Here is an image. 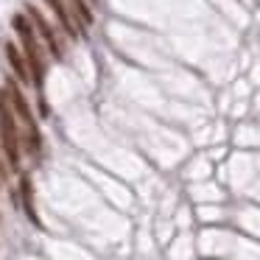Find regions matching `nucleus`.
<instances>
[{
	"label": "nucleus",
	"instance_id": "nucleus-1",
	"mask_svg": "<svg viewBox=\"0 0 260 260\" xmlns=\"http://www.w3.org/2000/svg\"><path fill=\"white\" fill-rule=\"evenodd\" d=\"M6 98H9V107H12L14 123H17V132H20V146H25V151L31 157H40V132H37V120L31 115L25 98L20 95V90L14 84H9Z\"/></svg>",
	"mask_w": 260,
	"mask_h": 260
},
{
	"label": "nucleus",
	"instance_id": "nucleus-2",
	"mask_svg": "<svg viewBox=\"0 0 260 260\" xmlns=\"http://www.w3.org/2000/svg\"><path fill=\"white\" fill-rule=\"evenodd\" d=\"M12 25L20 34V45H23V51H25L31 84L42 87V81H45V59H42V48H40V42H37V37H34V28H31V20H25L23 14H14Z\"/></svg>",
	"mask_w": 260,
	"mask_h": 260
},
{
	"label": "nucleus",
	"instance_id": "nucleus-3",
	"mask_svg": "<svg viewBox=\"0 0 260 260\" xmlns=\"http://www.w3.org/2000/svg\"><path fill=\"white\" fill-rule=\"evenodd\" d=\"M0 140H3V151H6L9 162L20 165V132L14 123L12 107H9L6 90H0Z\"/></svg>",
	"mask_w": 260,
	"mask_h": 260
},
{
	"label": "nucleus",
	"instance_id": "nucleus-4",
	"mask_svg": "<svg viewBox=\"0 0 260 260\" xmlns=\"http://www.w3.org/2000/svg\"><path fill=\"white\" fill-rule=\"evenodd\" d=\"M28 14H31V20H34V28H37V34L42 37V42H45V48H48V53H51L53 59H62L64 53H62V45H59V37L53 34V28L45 23V17H42L37 9H28Z\"/></svg>",
	"mask_w": 260,
	"mask_h": 260
},
{
	"label": "nucleus",
	"instance_id": "nucleus-5",
	"mask_svg": "<svg viewBox=\"0 0 260 260\" xmlns=\"http://www.w3.org/2000/svg\"><path fill=\"white\" fill-rule=\"evenodd\" d=\"M48 6L56 12V17H59V25L64 28V34L68 37H76L79 34V25H76V17H73V12H70V6L64 3V0H45Z\"/></svg>",
	"mask_w": 260,
	"mask_h": 260
},
{
	"label": "nucleus",
	"instance_id": "nucleus-6",
	"mask_svg": "<svg viewBox=\"0 0 260 260\" xmlns=\"http://www.w3.org/2000/svg\"><path fill=\"white\" fill-rule=\"evenodd\" d=\"M6 59L12 64V70L20 76V81H31V73H28V62H25V53H20V48L14 42L6 45Z\"/></svg>",
	"mask_w": 260,
	"mask_h": 260
},
{
	"label": "nucleus",
	"instance_id": "nucleus-7",
	"mask_svg": "<svg viewBox=\"0 0 260 260\" xmlns=\"http://www.w3.org/2000/svg\"><path fill=\"white\" fill-rule=\"evenodd\" d=\"M20 196H23V210H25V215L31 218V224L42 226L40 215H37V210H34V187H31L28 176H23V179H20Z\"/></svg>",
	"mask_w": 260,
	"mask_h": 260
},
{
	"label": "nucleus",
	"instance_id": "nucleus-8",
	"mask_svg": "<svg viewBox=\"0 0 260 260\" xmlns=\"http://www.w3.org/2000/svg\"><path fill=\"white\" fill-rule=\"evenodd\" d=\"M64 3H68L70 12H73L79 31H87V28H90V23H92V12H90V6H87V0H64Z\"/></svg>",
	"mask_w": 260,
	"mask_h": 260
},
{
	"label": "nucleus",
	"instance_id": "nucleus-9",
	"mask_svg": "<svg viewBox=\"0 0 260 260\" xmlns=\"http://www.w3.org/2000/svg\"><path fill=\"white\" fill-rule=\"evenodd\" d=\"M6 185V165H3V159H0V187Z\"/></svg>",
	"mask_w": 260,
	"mask_h": 260
}]
</instances>
